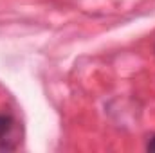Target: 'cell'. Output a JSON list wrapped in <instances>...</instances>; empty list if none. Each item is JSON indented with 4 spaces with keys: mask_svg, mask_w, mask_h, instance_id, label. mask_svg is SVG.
Here are the masks:
<instances>
[{
    "mask_svg": "<svg viewBox=\"0 0 155 153\" xmlns=\"http://www.w3.org/2000/svg\"><path fill=\"white\" fill-rule=\"evenodd\" d=\"M15 119L9 114H0V150H13V146L5 144L7 137H11L13 130H15Z\"/></svg>",
    "mask_w": 155,
    "mask_h": 153,
    "instance_id": "cell-1",
    "label": "cell"
},
{
    "mask_svg": "<svg viewBox=\"0 0 155 153\" xmlns=\"http://www.w3.org/2000/svg\"><path fill=\"white\" fill-rule=\"evenodd\" d=\"M146 148H148L150 151H155V135L152 137V139H150V141H148V144H146Z\"/></svg>",
    "mask_w": 155,
    "mask_h": 153,
    "instance_id": "cell-2",
    "label": "cell"
}]
</instances>
